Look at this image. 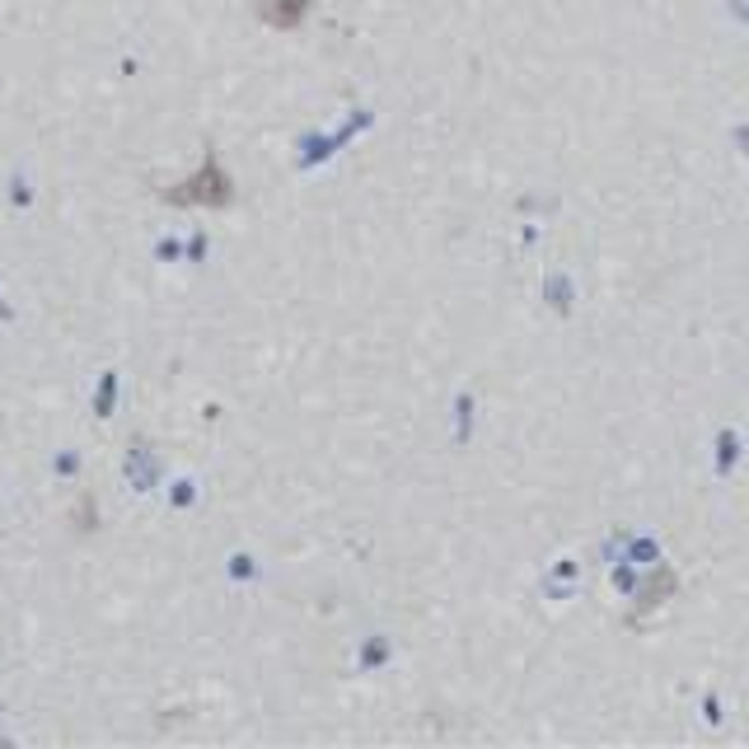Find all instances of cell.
<instances>
[{
	"instance_id": "cell-2",
	"label": "cell",
	"mask_w": 749,
	"mask_h": 749,
	"mask_svg": "<svg viewBox=\"0 0 749 749\" xmlns=\"http://www.w3.org/2000/svg\"><path fill=\"white\" fill-rule=\"evenodd\" d=\"M258 10L273 29H300L309 14V0H258Z\"/></svg>"
},
{
	"instance_id": "cell-1",
	"label": "cell",
	"mask_w": 749,
	"mask_h": 749,
	"mask_svg": "<svg viewBox=\"0 0 749 749\" xmlns=\"http://www.w3.org/2000/svg\"><path fill=\"white\" fill-rule=\"evenodd\" d=\"M164 197L178 202V206H230V202H235V178L225 174L220 160L212 155L193 178L178 183V187H170Z\"/></svg>"
}]
</instances>
